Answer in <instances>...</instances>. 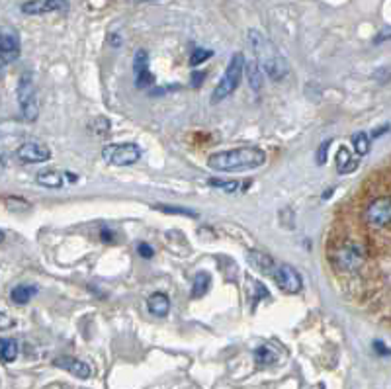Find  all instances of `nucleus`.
I'll list each match as a JSON object with an SVG mask.
<instances>
[{"instance_id":"f257e3e1","label":"nucleus","mask_w":391,"mask_h":389,"mask_svg":"<svg viewBox=\"0 0 391 389\" xmlns=\"http://www.w3.org/2000/svg\"><path fill=\"white\" fill-rule=\"evenodd\" d=\"M266 163V153L259 147H237L221 153L212 154L208 159V166L217 172H239L259 168Z\"/></svg>"},{"instance_id":"f03ea898","label":"nucleus","mask_w":391,"mask_h":389,"mask_svg":"<svg viewBox=\"0 0 391 389\" xmlns=\"http://www.w3.org/2000/svg\"><path fill=\"white\" fill-rule=\"evenodd\" d=\"M247 39H249L254 55H257V59L254 61L259 63L261 71L266 72L276 83L284 81L285 77L290 74V65H288V61L280 55V51L274 48L272 41H268V39L262 36L261 32H257V30H250L249 34H247Z\"/></svg>"},{"instance_id":"7ed1b4c3","label":"nucleus","mask_w":391,"mask_h":389,"mask_svg":"<svg viewBox=\"0 0 391 389\" xmlns=\"http://www.w3.org/2000/svg\"><path fill=\"white\" fill-rule=\"evenodd\" d=\"M366 248L358 245L356 241H344L331 252L332 266L344 274H356L366 264Z\"/></svg>"},{"instance_id":"20e7f679","label":"nucleus","mask_w":391,"mask_h":389,"mask_svg":"<svg viewBox=\"0 0 391 389\" xmlns=\"http://www.w3.org/2000/svg\"><path fill=\"white\" fill-rule=\"evenodd\" d=\"M243 67H245V55L233 53V57L227 65L225 74L221 77L219 84L215 86L214 94H212V104H219L221 100H225L227 96H231L237 90L241 79H243Z\"/></svg>"},{"instance_id":"39448f33","label":"nucleus","mask_w":391,"mask_h":389,"mask_svg":"<svg viewBox=\"0 0 391 389\" xmlns=\"http://www.w3.org/2000/svg\"><path fill=\"white\" fill-rule=\"evenodd\" d=\"M18 104L26 121H36L39 116V98L32 72H24L18 81Z\"/></svg>"},{"instance_id":"423d86ee","label":"nucleus","mask_w":391,"mask_h":389,"mask_svg":"<svg viewBox=\"0 0 391 389\" xmlns=\"http://www.w3.org/2000/svg\"><path fill=\"white\" fill-rule=\"evenodd\" d=\"M102 157L110 165L130 166L141 159V149L135 143H114L102 149Z\"/></svg>"},{"instance_id":"0eeeda50","label":"nucleus","mask_w":391,"mask_h":389,"mask_svg":"<svg viewBox=\"0 0 391 389\" xmlns=\"http://www.w3.org/2000/svg\"><path fill=\"white\" fill-rule=\"evenodd\" d=\"M364 219L368 225L376 227V229H388L391 223V198L383 196V198H376L370 201L364 212Z\"/></svg>"},{"instance_id":"6e6552de","label":"nucleus","mask_w":391,"mask_h":389,"mask_svg":"<svg viewBox=\"0 0 391 389\" xmlns=\"http://www.w3.org/2000/svg\"><path fill=\"white\" fill-rule=\"evenodd\" d=\"M276 286L285 294H299L301 292V276L290 264H276V268L270 274Z\"/></svg>"},{"instance_id":"1a4fd4ad","label":"nucleus","mask_w":391,"mask_h":389,"mask_svg":"<svg viewBox=\"0 0 391 389\" xmlns=\"http://www.w3.org/2000/svg\"><path fill=\"white\" fill-rule=\"evenodd\" d=\"M16 157L22 161V163H28V165H37V163H46L51 159V149L48 145L37 141H26L24 145L18 147L16 151Z\"/></svg>"},{"instance_id":"9d476101","label":"nucleus","mask_w":391,"mask_h":389,"mask_svg":"<svg viewBox=\"0 0 391 389\" xmlns=\"http://www.w3.org/2000/svg\"><path fill=\"white\" fill-rule=\"evenodd\" d=\"M133 72H135V84L137 88H145L154 83V77L149 71V53L145 49H139L133 59Z\"/></svg>"},{"instance_id":"9b49d317","label":"nucleus","mask_w":391,"mask_h":389,"mask_svg":"<svg viewBox=\"0 0 391 389\" xmlns=\"http://www.w3.org/2000/svg\"><path fill=\"white\" fill-rule=\"evenodd\" d=\"M67 8V0H28L22 4V12L30 16H39V14L57 12Z\"/></svg>"},{"instance_id":"f8f14e48","label":"nucleus","mask_w":391,"mask_h":389,"mask_svg":"<svg viewBox=\"0 0 391 389\" xmlns=\"http://www.w3.org/2000/svg\"><path fill=\"white\" fill-rule=\"evenodd\" d=\"M53 364L61 368V370H67L69 374L72 376L81 377V379H88V377L92 376V370H90V366L83 362V360H79V358H71V356H59V358H55L53 360Z\"/></svg>"},{"instance_id":"ddd939ff","label":"nucleus","mask_w":391,"mask_h":389,"mask_svg":"<svg viewBox=\"0 0 391 389\" xmlns=\"http://www.w3.org/2000/svg\"><path fill=\"white\" fill-rule=\"evenodd\" d=\"M20 55V39L14 32L0 34V59L4 63H12Z\"/></svg>"},{"instance_id":"4468645a","label":"nucleus","mask_w":391,"mask_h":389,"mask_svg":"<svg viewBox=\"0 0 391 389\" xmlns=\"http://www.w3.org/2000/svg\"><path fill=\"white\" fill-rule=\"evenodd\" d=\"M249 262L252 264V268H257L262 274H272V270L276 268V262L270 255L262 252V250H250L249 252Z\"/></svg>"},{"instance_id":"2eb2a0df","label":"nucleus","mask_w":391,"mask_h":389,"mask_svg":"<svg viewBox=\"0 0 391 389\" xmlns=\"http://www.w3.org/2000/svg\"><path fill=\"white\" fill-rule=\"evenodd\" d=\"M337 170H339V174H350V172H354L358 165H360V161L352 157V153L346 149V147H341L339 151H337Z\"/></svg>"},{"instance_id":"dca6fc26","label":"nucleus","mask_w":391,"mask_h":389,"mask_svg":"<svg viewBox=\"0 0 391 389\" xmlns=\"http://www.w3.org/2000/svg\"><path fill=\"white\" fill-rule=\"evenodd\" d=\"M147 307H149V311L157 315V317H165L168 315V311H170V299H168V295L163 294V292H154L149 299H147Z\"/></svg>"},{"instance_id":"f3484780","label":"nucleus","mask_w":391,"mask_h":389,"mask_svg":"<svg viewBox=\"0 0 391 389\" xmlns=\"http://www.w3.org/2000/svg\"><path fill=\"white\" fill-rule=\"evenodd\" d=\"M36 294V286H32V283H18L12 292H10V299H12L14 303H18V306H26Z\"/></svg>"},{"instance_id":"a211bd4d","label":"nucleus","mask_w":391,"mask_h":389,"mask_svg":"<svg viewBox=\"0 0 391 389\" xmlns=\"http://www.w3.org/2000/svg\"><path fill=\"white\" fill-rule=\"evenodd\" d=\"M243 72H247V79H249L250 88H252L254 92H261L264 81H262V71H261V67H259V63H257V61H249V63L245 61Z\"/></svg>"},{"instance_id":"6ab92c4d","label":"nucleus","mask_w":391,"mask_h":389,"mask_svg":"<svg viewBox=\"0 0 391 389\" xmlns=\"http://www.w3.org/2000/svg\"><path fill=\"white\" fill-rule=\"evenodd\" d=\"M37 184H41V186H46L49 190H57L65 184V178L59 172H55V170H41L37 174Z\"/></svg>"},{"instance_id":"aec40b11","label":"nucleus","mask_w":391,"mask_h":389,"mask_svg":"<svg viewBox=\"0 0 391 389\" xmlns=\"http://www.w3.org/2000/svg\"><path fill=\"white\" fill-rule=\"evenodd\" d=\"M210 283H212V278L208 272H198L196 278H194V283H192V297L194 299H200L203 295L210 292Z\"/></svg>"},{"instance_id":"412c9836","label":"nucleus","mask_w":391,"mask_h":389,"mask_svg":"<svg viewBox=\"0 0 391 389\" xmlns=\"http://www.w3.org/2000/svg\"><path fill=\"white\" fill-rule=\"evenodd\" d=\"M18 358V342L14 339H0V362L10 364Z\"/></svg>"},{"instance_id":"4be33fe9","label":"nucleus","mask_w":391,"mask_h":389,"mask_svg":"<svg viewBox=\"0 0 391 389\" xmlns=\"http://www.w3.org/2000/svg\"><path fill=\"white\" fill-rule=\"evenodd\" d=\"M352 147H354V151L360 157L368 154V151H370V135L366 131H358V133L352 135Z\"/></svg>"},{"instance_id":"5701e85b","label":"nucleus","mask_w":391,"mask_h":389,"mask_svg":"<svg viewBox=\"0 0 391 389\" xmlns=\"http://www.w3.org/2000/svg\"><path fill=\"white\" fill-rule=\"evenodd\" d=\"M254 360H257V364L262 368V366L274 364V362L278 360V356H276V352H272L268 346H259V348L254 350Z\"/></svg>"},{"instance_id":"b1692460","label":"nucleus","mask_w":391,"mask_h":389,"mask_svg":"<svg viewBox=\"0 0 391 389\" xmlns=\"http://www.w3.org/2000/svg\"><path fill=\"white\" fill-rule=\"evenodd\" d=\"M208 184L214 186V188L223 190L227 194H233V192H237L241 188V182H237V180H223V178H210Z\"/></svg>"},{"instance_id":"393cba45","label":"nucleus","mask_w":391,"mask_h":389,"mask_svg":"<svg viewBox=\"0 0 391 389\" xmlns=\"http://www.w3.org/2000/svg\"><path fill=\"white\" fill-rule=\"evenodd\" d=\"M153 210L168 213V215H186V217H198V212H194V210H188V208H177V206L172 208V206H165V203L153 206Z\"/></svg>"},{"instance_id":"a878e982","label":"nucleus","mask_w":391,"mask_h":389,"mask_svg":"<svg viewBox=\"0 0 391 389\" xmlns=\"http://www.w3.org/2000/svg\"><path fill=\"white\" fill-rule=\"evenodd\" d=\"M210 57H214V51L196 48L192 51V55H190V65H192V67H198V65H202L203 61L210 59Z\"/></svg>"},{"instance_id":"bb28decb","label":"nucleus","mask_w":391,"mask_h":389,"mask_svg":"<svg viewBox=\"0 0 391 389\" xmlns=\"http://www.w3.org/2000/svg\"><path fill=\"white\" fill-rule=\"evenodd\" d=\"M6 208L10 212H28L32 208V203L22 200V198H6Z\"/></svg>"},{"instance_id":"cd10ccee","label":"nucleus","mask_w":391,"mask_h":389,"mask_svg":"<svg viewBox=\"0 0 391 389\" xmlns=\"http://www.w3.org/2000/svg\"><path fill=\"white\" fill-rule=\"evenodd\" d=\"M331 147V141L327 139V141L321 143V147L317 149V165H325L327 163V149Z\"/></svg>"},{"instance_id":"c85d7f7f","label":"nucleus","mask_w":391,"mask_h":389,"mask_svg":"<svg viewBox=\"0 0 391 389\" xmlns=\"http://www.w3.org/2000/svg\"><path fill=\"white\" fill-rule=\"evenodd\" d=\"M14 327V319L10 315H6V313H2L0 311V330H6Z\"/></svg>"},{"instance_id":"c756f323","label":"nucleus","mask_w":391,"mask_h":389,"mask_svg":"<svg viewBox=\"0 0 391 389\" xmlns=\"http://www.w3.org/2000/svg\"><path fill=\"white\" fill-rule=\"evenodd\" d=\"M137 250H139V255H141L143 259H153L154 250L151 245H147V243H141L139 247H137Z\"/></svg>"},{"instance_id":"7c9ffc66","label":"nucleus","mask_w":391,"mask_h":389,"mask_svg":"<svg viewBox=\"0 0 391 389\" xmlns=\"http://www.w3.org/2000/svg\"><path fill=\"white\" fill-rule=\"evenodd\" d=\"M374 350H376L379 356H390V348H388V346H385V344H383L381 341L374 342Z\"/></svg>"},{"instance_id":"2f4dec72","label":"nucleus","mask_w":391,"mask_h":389,"mask_svg":"<svg viewBox=\"0 0 391 389\" xmlns=\"http://www.w3.org/2000/svg\"><path fill=\"white\" fill-rule=\"evenodd\" d=\"M203 79H205V72H194V74H192V86H194V88H200Z\"/></svg>"},{"instance_id":"473e14b6","label":"nucleus","mask_w":391,"mask_h":389,"mask_svg":"<svg viewBox=\"0 0 391 389\" xmlns=\"http://www.w3.org/2000/svg\"><path fill=\"white\" fill-rule=\"evenodd\" d=\"M102 239H104V241H106V243H110V241H114V235H112V233H110V231H108L106 227H104V229H102Z\"/></svg>"},{"instance_id":"72a5a7b5","label":"nucleus","mask_w":391,"mask_h":389,"mask_svg":"<svg viewBox=\"0 0 391 389\" xmlns=\"http://www.w3.org/2000/svg\"><path fill=\"white\" fill-rule=\"evenodd\" d=\"M388 131H390V126H383L381 130H376L372 135H374V137H379V135H383V133H388Z\"/></svg>"},{"instance_id":"f704fd0d","label":"nucleus","mask_w":391,"mask_h":389,"mask_svg":"<svg viewBox=\"0 0 391 389\" xmlns=\"http://www.w3.org/2000/svg\"><path fill=\"white\" fill-rule=\"evenodd\" d=\"M4 165H6V154L0 153V170L4 168Z\"/></svg>"},{"instance_id":"c9c22d12","label":"nucleus","mask_w":391,"mask_h":389,"mask_svg":"<svg viewBox=\"0 0 391 389\" xmlns=\"http://www.w3.org/2000/svg\"><path fill=\"white\" fill-rule=\"evenodd\" d=\"M331 196H332V188H329L327 192H325V194H323V200H329Z\"/></svg>"},{"instance_id":"e433bc0d","label":"nucleus","mask_w":391,"mask_h":389,"mask_svg":"<svg viewBox=\"0 0 391 389\" xmlns=\"http://www.w3.org/2000/svg\"><path fill=\"white\" fill-rule=\"evenodd\" d=\"M2 241H4V233L0 231V243H2Z\"/></svg>"},{"instance_id":"4c0bfd02","label":"nucleus","mask_w":391,"mask_h":389,"mask_svg":"<svg viewBox=\"0 0 391 389\" xmlns=\"http://www.w3.org/2000/svg\"><path fill=\"white\" fill-rule=\"evenodd\" d=\"M135 2H153V0H135Z\"/></svg>"},{"instance_id":"58836bf2","label":"nucleus","mask_w":391,"mask_h":389,"mask_svg":"<svg viewBox=\"0 0 391 389\" xmlns=\"http://www.w3.org/2000/svg\"><path fill=\"white\" fill-rule=\"evenodd\" d=\"M319 389H325V388H323V386H321V388H319Z\"/></svg>"}]
</instances>
